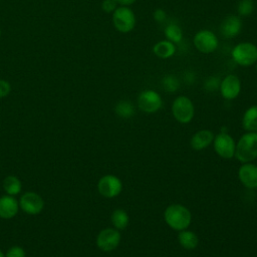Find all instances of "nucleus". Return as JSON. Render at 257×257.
Instances as JSON below:
<instances>
[{"mask_svg": "<svg viewBox=\"0 0 257 257\" xmlns=\"http://www.w3.org/2000/svg\"><path fill=\"white\" fill-rule=\"evenodd\" d=\"M3 188L7 195L16 196L21 192L22 184L16 176H8L3 181Z\"/></svg>", "mask_w": 257, "mask_h": 257, "instance_id": "aec40b11", "label": "nucleus"}, {"mask_svg": "<svg viewBox=\"0 0 257 257\" xmlns=\"http://www.w3.org/2000/svg\"><path fill=\"white\" fill-rule=\"evenodd\" d=\"M10 90H11L10 83L6 80L0 79V98L5 97L6 95H8Z\"/></svg>", "mask_w": 257, "mask_h": 257, "instance_id": "c756f323", "label": "nucleus"}, {"mask_svg": "<svg viewBox=\"0 0 257 257\" xmlns=\"http://www.w3.org/2000/svg\"><path fill=\"white\" fill-rule=\"evenodd\" d=\"M153 18L158 23H163L167 18V13L162 8H157L153 13Z\"/></svg>", "mask_w": 257, "mask_h": 257, "instance_id": "c85d7f7f", "label": "nucleus"}, {"mask_svg": "<svg viewBox=\"0 0 257 257\" xmlns=\"http://www.w3.org/2000/svg\"><path fill=\"white\" fill-rule=\"evenodd\" d=\"M195 79V73L193 71H187L184 75V80L187 82V83H192Z\"/></svg>", "mask_w": 257, "mask_h": 257, "instance_id": "7c9ffc66", "label": "nucleus"}, {"mask_svg": "<svg viewBox=\"0 0 257 257\" xmlns=\"http://www.w3.org/2000/svg\"><path fill=\"white\" fill-rule=\"evenodd\" d=\"M0 35H1V31H0Z\"/></svg>", "mask_w": 257, "mask_h": 257, "instance_id": "f704fd0d", "label": "nucleus"}, {"mask_svg": "<svg viewBox=\"0 0 257 257\" xmlns=\"http://www.w3.org/2000/svg\"><path fill=\"white\" fill-rule=\"evenodd\" d=\"M234 62L243 67H249L257 61V46L251 42H240L231 51Z\"/></svg>", "mask_w": 257, "mask_h": 257, "instance_id": "7ed1b4c3", "label": "nucleus"}, {"mask_svg": "<svg viewBox=\"0 0 257 257\" xmlns=\"http://www.w3.org/2000/svg\"><path fill=\"white\" fill-rule=\"evenodd\" d=\"M120 242V233L115 228L102 229L96 237L97 247L104 252L114 250Z\"/></svg>", "mask_w": 257, "mask_h": 257, "instance_id": "9d476101", "label": "nucleus"}, {"mask_svg": "<svg viewBox=\"0 0 257 257\" xmlns=\"http://www.w3.org/2000/svg\"><path fill=\"white\" fill-rule=\"evenodd\" d=\"M115 113L121 118H131L134 116L136 109L130 100H119L114 107Z\"/></svg>", "mask_w": 257, "mask_h": 257, "instance_id": "5701e85b", "label": "nucleus"}, {"mask_svg": "<svg viewBox=\"0 0 257 257\" xmlns=\"http://www.w3.org/2000/svg\"><path fill=\"white\" fill-rule=\"evenodd\" d=\"M130 218L127 213L122 209H116L111 214V223L117 230H123L127 227Z\"/></svg>", "mask_w": 257, "mask_h": 257, "instance_id": "412c9836", "label": "nucleus"}, {"mask_svg": "<svg viewBox=\"0 0 257 257\" xmlns=\"http://www.w3.org/2000/svg\"><path fill=\"white\" fill-rule=\"evenodd\" d=\"M214 150L223 159H232L235 156L236 143L227 133L221 132L213 140Z\"/></svg>", "mask_w": 257, "mask_h": 257, "instance_id": "6e6552de", "label": "nucleus"}, {"mask_svg": "<svg viewBox=\"0 0 257 257\" xmlns=\"http://www.w3.org/2000/svg\"><path fill=\"white\" fill-rule=\"evenodd\" d=\"M97 190L102 197L111 199L120 194L122 190V182L114 175H105L99 179Z\"/></svg>", "mask_w": 257, "mask_h": 257, "instance_id": "1a4fd4ad", "label": "nucleus"}, {"mask_svg": "<svg viewBox=\"0 0 257 257\" xmlns=\"http://www.w3.org/2000/svg\"><path fill=\"white\" fill-rule=\"evenodd\" d=\"M117 8L115 0H103L101 3V9L106 13H111Z\"/></svg>", "mask_w": 257, "mask_h": 257, "instance_id": "cd10ccee", "label": "nucleus"}, {"mask_svg": "<svg viewBox=\"0 0 257 257\" xmlns=\"http://www.w3.org/2000/svg\"><path fill=\"white\" fill-rule=\"evenodd\" d=\"M162 86L168 92H175L180 86V81L175 75L169 74L162 79Z\"/></svg>", "mask_w": 257, "mask_h": 257, "instance_id": "393cba45", "label": "nucleus"}, {"mask_svg": "<svg viewBox=\"0 0 257 257\" xmlns=\"http://www.w3.org/2000/svg\"><path fill=\"white\" fill-rule=\"evenodd\" d=\"M19 207L28 215H37L43 210L44 201L37 193L26 192L20 197Z\"/></svg>", "mask_w": 257, "mask_h": 257, "instance_id": "9b49d317", "label": "nucleus"}, {"mask_svg": "<svg viewBox=\"0 0 257 257\" xmlns=\"http://www.w3.org/2000/svg\"><path fill=\"white\" fill-rule=\"evenodd\" d=\"M241 163H250L257 158V133L248 132L238 141L235 149V156Z\"/></svg>", "mask_w": 257, "mask_h": 257, "instance_id": "f03ea898", "label": "nucleus"}, {"mask_svg": "<svg viewBox=\"0 0 257 257\" xmlns=\"http://www.w3.org/2000/svg\"><path fill=\"white\" fill-rule=\"evenodd\" d=\"M178 241H179L180 245L187 250H193L199 244V238H198L197 234H195L194 232L187 230V229L179 231Z\"/></svg>", "mask_w": 257, "mask_h": 257, "instance_id": "6ab92c4d", "label": "nucleus"}, {"mask_svg": "<svg viewBox=\"0 0 257 257\" xmlns=\"http://www.w3.org/2000/svg\"><path fill=\"white\" fill-rule=\"evenodd\" d=\"M176 44L169 40H160L153 46L154 54L162 59L171 58L176 53Z\"/></svg>", "mask_w": 257, "mask_h": 257, "instance_id": "f3484780", "label": "nucleus"}, {"mask_svg": "<svg viewBox=\"0 0 257 257\" xmlns=\"http://www.w3.org/2000/svg\"><path fill=\"white\" fill-rule=\"evenodd\" d=\"M165 222L176 231L187 229L192 221L190 210L181 204H173L166 208L164 212Z\"/></svg>", "mask_w": 257, "mask_h": 257, "instance_id": "f257e3e1", "label": "nucleus"}, {"mask_svg": "<svg viewBox=\"0 0 257 257\" xmlns=\"http://www.w3.org/2000/svg\"><path fill=\"white\" fill-rule=\"evenodd\" d=\"M5 257H26V254L22 247L12 246L7 250Z\"/></svg>", "mask_w": 257, "mask_h": 257, "instance_id": "bb28decb", "label": "nucleus"}, {"mask_svg": "<svg viewBox=\"0 0 257 257\" xmlns=\"http://www.w3.org/2000/svg\"><path fill=\"white\" fill-rule=\"evenodd\" d=\"M238 177L243 186L249 189L257 188V166L252 163H244L238 171Z\"/></svg>", "mask_w": 257, "mask_h": 257, "instance_id": "ddd939ff", "label": "nucleus"}, {"mask_svg": "<svg viewBox=\"0 0 257 257\" xmlns=\"http://www.w3.org/2000/svg\"><path fill=\"white\" fill-rule=\"evenodd\" d=\"M219 89L225 99L232 100L236 98L241 91V81L235 74H228L221 80Z\"/></svg>", "mask_w": 257, "mask_h": 257, "instance_id": "f8f14e48", "label": "nucleus"}, {"mask_svg": "<svg viewBox=\"0 0 257 257\" xmlns=\"http://www.w3.org/2000/svg\"><path fill=\"white\" fill-rule=\"evenodd\" d=\"M242 29L241 18L237 15H228L220 25L221 34L225 38H233L237 36Z\"/></svg>", "mask_w": 257, "mask_h": 257, "instance_id": "4468645a", "label": "nucleus"}, {"mask_svg": "<svg viewBox=\"0 0 257 257\" xmlns=\"http://www.w3.org/2000/svg\"><path fill=\"white\" fill-rule=\"evenodd\" d=\"M255 4L253 0H240L237 5V12L239 16L248 17L254 11Z\"/></svg>", "mask_w": 257, "mask_h": 257, "instance_id": "b1692460", "label": "nucleus"}, {"mask_svg": "<svg viewBox=\"0 0 257 257\" xmlns=\"http://www.w3.org/2000/svg\"><path fill=\"white\" fill-rule=\"evenodd\" d=\"M162 105V96L156 90L145 89L138 96V106L144 112L154 113L158 111Z\"/></svg>", "mask_w": 257, "mask_h": 257, "instance_id": "0eeeda50", "label": "nucleus"}, {"mask_svg": "<svg viewBox=\"0 0 257 257\" xmlns=\"http://www.w3.org/2000/svg\"><path fill=\"white\" fill-rule=\"evenodd\" d=\"M221 80L217 76H210L204 82V87L208 91H216L220 87Z\"/></svg>", "mask_w": 257, "mask_h": 257, "instance_id": "a878e982", "label": "nucleus"}, {"mask_svg": "<svg viewBox=\"0 0 257 257\" xmlns=\"http://www.w3.org/2000/svg\"><path fill=\"white\" fill-rule=\"evenodd\" d=\"M214 134L210 130H201L193 135L190 144L195 151H202L213 143Z\"/></svg>", "mask_w": 257, "mask_h": 257, "instance_id": "dca6fc26", "label": "nucleus"}, {"mask_svg": "<svg viewBox=\"0 0 257 257\" xmlns=\"http://www.w3.org/2000/svg\"><path fill=\"white\" fill-rule=\"evenodd\" d=\"M255 64H256V71H257V61H256V63H255Z\"/></svg>", "mask_w": 257, "mask_h": 257, "instance_id": "72a5a7b5", "label": "nucleus"}, {"mask_svg": "<svg viewBox=\"0 0 257 257\" xmlns=\"http://www.w3.org/2000/svg\"><path fill=\"white\" fill-rule=\"evenodd\" d=\"M193 43L198 51L202 53H212L218 48L219 39L213 31L201 29L194 35Z\"/></svg>", "mask_w": 257, "mask_h": 257, "instance_id": "423d86ee", "label": "nucleus"}, {"mask_svg": "<svg viewBox=\"0 0 257 257\" xmlns=\"http://www.w3.org/2000/svg\"><path fill=\"white\" fill-rule=\"evenodd\" d=\"M19 202L14 196L4 195L0 198V217L3 219H11L17 215Z\"/></svg>", "mask_w": 257, "mask_h": 257, "instance_id": "2eb2a0df", "label": "nucleus"}, {"mask_svg": "<svg viewBox=\"0 0 257 257\" xmlns=\"http://www.w3.org/2000/svg\"><path fill=\"white\" fill-rule=\"evenodd\" d=\"M242 126L247 132H257V104L246 109L242 117Z\"/></svg>", "mask_w": 257, "mask_h": 257, "instance_id": "a211bd4d", "label": "nucleus"}, {"mask_svg": "<svg viewBox=\"0 0 257 257\" xmlns=\"http://www.w3.org/2000/svg\"><path fill=\"white\" fill-rule=\"evenodd\" d=\"M137 0H115V2L117 4H119L120 6H130L132 4H134Z\"/></svg>", "mask_w": 257, "mask_h": 257, "instance_id": "2f4dec72", "label": "nucleus"}, {"mask_svg": "<svg viewBox=\"0 0 257 257\" xmlns=\"http://www.w3.org/2000/svg\"><path fill=\"white\" fill-rule=\"evenodd\" d=\"M164 33H165L167 40L173 42L174 44L181 42L183 39V31H182L181 27L175 23L167 24V26L165 27Z\"/></svg>", "mask_w": 257, "mask_h": 257, "instance_id": "4be33fe9", "label": "nucleus"}, {"mask_svg": "<svg viewBox=\"0 0 257 257\" xmlns=\"http://www.w3.org/2000/svg\"><path fill=\"white\" fill-rule=\"evenodd\" d=\"M172 113L177 121L181 123L190 122L195 113V107L192 100L185 95L176 97L172 104Z\"/></svg>", "mask_w": 257, "mask_h": 257, "instance_id": "39448f33", "label": "nucleus"}, {"mask_svg": "<svg viewBox=\"0 0 257 257\" xmlns=\"http://www.w3.org/2000/svg\"><path fill=\"white\" fill-rule=\"evenodd\" d=\"M0 257H5V254L0 250Z\"/></svg>", "mask_w": 257, "mask_h": 257, "instance_id": "473e14b6", "label": "nucleus"}, {"mask_svg": "<svg viewBox=\"0 0 257 257\" xmlns=\"http://www.w3.org/2000/svg\"><path fill=\"white\" fill-rule=\"evenodd\" d=\"M135 12L128 6H119L112 12V23L120 33H128L136 26Z\"/></svg>", "mask_w": 257, "mask_h": 257, "instance_id": "20e7f679", "label": "nucleus"}]
</instances>
